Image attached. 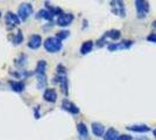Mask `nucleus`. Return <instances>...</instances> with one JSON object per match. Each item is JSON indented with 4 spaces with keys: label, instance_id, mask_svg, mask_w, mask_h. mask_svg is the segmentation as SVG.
I'll return each instance as SVG.
<instances>
[{
    "label": "nucleus",
    "instance_id": "23",
    "mask_svg": "<svg viewBox=\"0 0 156 140\" xmlns=\"http://www.w3.org/2000/svg\"><path fill=\"white\" fill-rule=\"evenodd\" d=\"M55 36H56L59 41H64L70 36V32H69V31H66V29H62V31L57 32Z\"/></svg>",
    "mask_w": 156,
    "mask_h": 140
},
{
    "label": "nucleus",
    "instance_id": "12",
    "mask_svg": "<svg viewBox=\"0 0 156 140\" xmlns=\"http://www.w3.org/2000/svg\"><path fill=\"white\" fill-rule=\"evenodd\" d=\"M77 133L79 140H91L89 128H87V126L85 125V123H83V121L77 123Z\"/></svg>",
    "mask_w": 156,
    "mask_h": 140
},
{
    "label": "nucleus",
    "instance_id": "1",
    "mask_svg": "<svg viewBox=\"0 0 156 140\" xmlns=\"http://www.w3.org/2000/svg\"><path fill=\"white\" fill-rule=\"evenodd\" d=\"M52 82L58 84L61 91L64 96H69V80L66 76V68L63 64H57L56 67V75L52 77Z\"/></svg>",
    "mask_w": 156,
    "mask_h": 140
},
{
    "label": "nucleus",
    "instance_id": "29",
    "mask_svg": "<svg viewBox=\"0 0 156 140\" xmlns=\"http://www.w3.org/2000/svg\"><path fill=\"white\" fill-rule=\"evenodd\" d=\"M151 27H153L154 29H156V20H155V21H153V23H151Z\"/></svg>",
    "mask_w": 156,
    "mask_h": 140
},
{
    "label": "nucleus",
    "instance_id": "22",
    "mask_svg": "<svg viewBox=\"0 0 156 140\" xmlns=\"http://www.w3.org/2000/svg\"><path fill=\"white\" fill-rule=\"evenodd\" d=\"M23 42V33L21 29H18V32L12 36V43L15 46H19Z\"/></svg>",
    "mask_w": 156,
    "mask_h": 140
},
{
    "label": "nucleus",
    "instance_id": "24",
    "mask_svg": "<svg viewBox=\"0 0 156 140\" xmlns=\"http://www.w3.org/2000/svg\"><path fill=\"white\" fill-rule=\"evenodd\" d=\"M147 41H149L151 43H156V32L150 33L149 35L147 36Z\"/></svg>",
    "mask_w": 156,
    "mask_h": 140
},
{
    "label": "nucleus",
    "instance_id": "6",
    "mask_svg": "<svg viewBox=\"0 0 156 140\" xmlns=\"http://www.w3.org/2000/svg\"><path fill=\"white\" fill-rule=\"evenodd\" d=\"M111 11L114 15L125 18L126 16V6L122 0H112L110 1Z\"/></svg>",
    "mask_w": 156,
    "mask_h": 140
},
{
    "label": "nucleus",
    "instance_id": "26",
    "mask_svg": "<svg viewBox=\"0 0 156 140\" xmlns=\"http://www.w3.org/2000/svg\"><path fill=\"white\" fill-rule=\"evenodd\" d=\"M34 116H35V118H36V119H39L40 117H41L40 113H39V106H36L35 109H34Z\"/></svg>",
    "mask_w": 156,
    "mask_h": 140
},
{
    "label": "nucleus",
    "instance_id": "19",
    "mask_svg": "<svg viewBox=\"0 0 156 140\" xmlns=\"http://www.w3.org/2000/svg\"><path fill=\"white\" fill-rule=\"evenodd\" d=\"M104 36L107 40L110 39V40H112V41H117L121 38V32H120L119 29H110V31L105 32Z\"/></svg>",
    "mask_w": 156,
    "mask_h": 140
},
{
    "label": "nucleus",
    "instance_id": "25",
    "mask_svg": "<svg viewBox=\"0 0 156 140\" xmlns=\"http://www.w3.org/2000/svg\"><path fill=\"white\" fill-rule=\"evenodd\" d=\"M117 140H133V137L130 134H120Z\"/></svg>",
    "mask_w": 156,
    "mask_h": 140
},
{
    "label": "nucleus",
    "instance_id": "21",
    "mask_svg": "<svg viewBox=\"0 0 156 140\" xmlns=\"http://www.w3.org/2000/svg\"><path fill=\"white\" fill-rule=\"evenodd\" d=\"M26 63H27V55L26 54H20L19 56L14 60V64H15V67L19 68V69L25 68Z\"/></svg>",
    "mask_w": 156,
    "mask_h": 140
},
{
    "label": "nucleus",
    "instance_id": "7",
    "mask_svg": "<svg viewBox=\"0 0 156 140\" xmlns=\"http://www.w3.org/2000/svg\"><path fill=\"white\" fill-rule=\"evenodd\" d=\"M134 45L133 40H122L120 42H112L107 45V49L110 52H117V50H125V49H129L130 47Z\"/></svg>",
    "mask_w": 156,
    "mask_h": 140
},
{
    "label": "nucleus",
    "instance_id": "30",
    "mask_svg": "<svg viewBox=\"0 0 156 140\" xmlns=\"http://www.w3.org/2000/svg\"><path fill=\"white\" fill-rule=\"evenodd\" d=\"M153 134H154V137H155V138H156V128H155V130H154V131H153Z\"/></svg>",
    "mask_w": 156,
    "mask_h": 140
},
{
    "label": "nucleus",
    "instance_id": "13",
    "mask_svg": "<svg viewBox=\"0 0 156 140\" xmlns=\"http://www.w3.org/2000/svg\"><path fill=\"white\" fill-rule=\"evenodd\" d=\"M126 128L130 132H135V133H148L150 132V127L146 124H134V125H128Z\"/></svg>",
    "mask_w": 156,
    "mask_h": 140
},
{
    "label": "nucleus",
    "instance_id": "11",
    "mask_svg": "<svg viewBox=\"0 0 156 140\" xmlns=\"http://www.w3.org/2000/svg\"><path fill=\"white\" fill-rule=\"evenodd\" d=\"M73 20H75V16L72 13H63L56 19V25L59 27H68L71 25Z\"/></svg>",
    "mask_w": 156,
    "mask_h": 140
},
{
    "label": "nucleus",
    "instance_id": "27",
    "mask_svg": "<svg viewBox=\"0 0 156 140\" xmlns=\"http://www.w3.org/2000/svg\"><path fill=\"white\" fill-rule=\"evenodd\" d=\"M87 26H89V21L86 20V19H84V20H83V27H82V28H83V29H85Z\"/></svg>",
    "mask_w": 156,
    "mask_h": 140
},
{
    "label": "nucleus",
    "instance_id": "2",
    "mask_svg": "<svg viewBox=\"0 0 156 140\" xmlns=\"http://www.w3.org/2000/svg\"><path fill=\"white\" fill-rule=\"evenodd\" d=\"M47 61L46 60H40L35 67V77H36V82H37V89H44L48 83V78H47Z\"/></svg>",
    "mask_w": 156,
    "mask_h": 140
},
{
    "label": "nucleus",
    "instance_id": "14",
    "mask_svg": "<svg viewBox=\"0 0 156 140\" xmlns=\"http://www.w3.org/2000/svg\"><path fill=\"white\" fill-rule=\"evenodd\" d=\"M58 98L57 91L54 88H47L43 92V99L48 102V103H55Z\"/></svg>",
    "mask_w": 156,
    "mask_h": 140
},
{
    "label": "nucleus",
    "instance_id": "15",
    "mask_svg": "<svg viewBox=\"0 0 156 140\" xmlns=\"http://www.w3.org/2000/svg\"><path fill=\"white\" fill-rule=\"evenodd\" d=\"M91 131L93 135H96L97 138H101V137H104L105 132H106V130H105V126L101 124V123H99V121H93L91 124Z\"/></svg>",
    "mask_w": 156,
    "mask_h": 140
},
{
    "label": "nucleus",
    "instance_id": "9",
    "mask_svg": "<svg viewBox=\"0 0 156 140\" xmlns=\"http://www.w3.org/2000/svg\"><path fill=\"white\" fill-rule=\"evenodd\" d=\"M41 46H43V40L42 36L40 34H32L28 38V42H27V47L32 50H36L39 49Z\"/></svg>",
    "mask_w": 156,
    "mask_h": 140
},
{
    "label": "nucleus",
    "instance_id": "4",
    "mask_svg": "<svg viewBox=\"0 0 156 140\" xmlns=\"http://www.w3.org/2000/svg\"><path fill=\"white\" fill-rule=\"evenodd\" d=\"M134 5H135V9H136V16L139 19H144L150 11L149 2L146 0H135Z\"/></svg>",
    "mask_w": 156,
    "mask_h": 140
},
{
    "label": "nucleus",
    "instance_id": "5",
    "mask_svg": "<svg viewBox=\"0 0 156 140\" xmlns=\"http://www.w3.org/2000/svg\"><path fill=\"white\" fill-rule=\"evenodd\" d=\"M33 12H34V7H33V5L30 2H22L18 7L16 14H18V16L20 18L21 21H26L33 14Z\"/></svg>",
    "mask_w": 156,
    "mask_h": 140
},
{
    "label": "nucleus",
    "instance_id": "17",
    "mask_svg": "<svg viewBox=\"0 0 156 140\" xmlns=\"http://www.w3.org/2000/svg\"><path fill=\"white\" fill-rule=\"evenodd\" d=\"M35 18L36 19H43V20H47L49 21V22H51L54 21V14L50 12V11H48L46 8H42V9H40L37 11V13L35 14Z\"/></svg>",
    "mask_w": 156,
    "mask_h": 140
},
{
    "label": "nucleus",
    "instance_id": "31",
    "mask_svg": "<svg viewBox=\"0 0 156 140\" xmlns=\"http://www.w3.org/2000/svg\"><path fill=\"white\" fill-rule=\"evenodd\" d=\"M0 18H1V12H0Z\"/></svg>",
    "mask_w": 156,
    "mask_h": 140
},
{
    "label": "nucleus",
    "instance_id": "10",
    "mask_svg": "<svg viewBox=\"0 0 156 140\" xmlns=\"http://www.w3.org/2000/svg\"><path fill=\"white\" fill-rule=\"evenodd\" d=\"M61 107L66 111V112H69L70 114H79L80 112V110H79V107L75 104V103H72L71 100H69L68 98H64V99L62 100V103H61Z\"/></svg>",
    "mask_w": 156,
    "mask_h": 140
},
{
    "label": "nucleus",
    "instance_id": "3",
    "mask_svg": "<svg viewBox=\"0 0 156 140\" xmlns=\"http://www.w3.org/2000/svg\"><path fill=\"white\" fill-rule=\"evenodd\" d=\"M43 48L46 49L47 53L56 54L62 50L63 43L56 36H48L46 40L43 41Z\"/></svg>",
    "mask_w": 156,
    "mask_h": 140
},
{
    "label": "nucleus",
    "instance_id": "18",
    "mask_svg": "<svg viewBox=\"0 0 156 140\" xmlns=\"http://www.w3.org/2000/svg\"><path fill=\"white\" fill-rule=\"evenodd\" d=\"M93 47H94V42L92 40L84 41V42L82 43L80 48H79V53L82 54V55H87V54H90L92 52Z\"/></svg>",
    "mask_w": 156,
    "mask_h": 140
},
{
    "label": "nucleus",
    "instance_id": "28",
    "mask_svg": "<svg viewBox=\"0 0 156 140\" xmlns=\"http://www.w3.org/2000/svg\"><path fill=\"white\" fill-rule=\"evenodd\" d=\"M136 140H149V139H148L147 137H141V138H137Z\"/></svg>",
    "mask_w": 156,
    "mask_h": 140
},
{
    "label": "nucleus",
    "instance_id": "20",
    "mask_svg": "<svg viewBox=\"0 0 156 140\" xmlns=\"http://www.w3.org/2000/svg\"><path fill=\"white\" fill-rule=\"evenodd\" d=\"M119 132H118V130L115 128H113V127H110L108 130H106V132H105L104 137H103V139L104 140H117L119 138Z\"/></svg>",
    "mask_w": 156,
    "mask_h": 140
},
{
    "label": "nucleus",
    "instance_id": "16",
    "mask_svg": "<svg viewBox=\"0 0 156 140\" xmlns=\"http://www.w3.org/2000/svg\"><path fill=\"white\" fill-rule=\"evenodd\" d=\"M8 85L14 92H22L26 88V84L22 81H8Z\"/></svg>",
    "mask_w": 156,
    "mask_h": 140
},
{
    "label": "nucleus",
    "instance_id": "8",
    "mask_svg": "<svg viewBox=\"0 0 156 140\" xmlns=\"http://www.w3.org/2000/svg\"><path fill=\"white\" fill-rule=\"evenodd\" d=\"M20 18L18 16V14L13 13V12H7L5 14V23H6V28L8 31H12L15 27H18L20 25Z\"/></svg>",
    "mask_w": 156,
    "mask_h": 140
}]
</instances>
